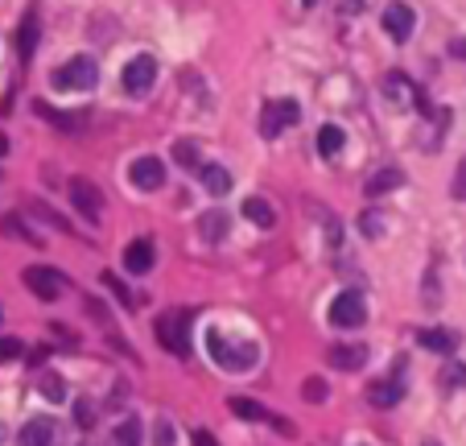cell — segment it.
Returning <instances> with one entry per match:
<instances>
[{"instance_id":"obj_39","label":"cell","mask_w":466,"mask_h":446,"mask_svg":"<svg viewBox=\"0 0 466 446\" xmlns=\"http://www.w3.org/2000/svg\"><path fill=\"white\" fill-rule=\"evenodd\" d=\"M4 149H9V141H4V137H0V157H4Z\"/></svg>"},{"instance_id":"obj_41","label":"cell","mask_w":466,"mask_h":446,"mask_svg":"<svg viewBox=\"0 0 466 446\" xmlns=\"http://www.w3.org/2000/svg\"><path fill=\"white\" fill-rule=\"evenodd\" d=\"M425 446H438V442H425Z\"/></svg>"},{"instance_id":"obj_15","label":"cell","mask_w":466,"mask_h":446,"mask_svg":"<svg viewBox=\"0 0 466 446\" xmlns=\"http://www.w3.org/2000/svg\"><path fill=\"white\" fill-rule=\"evenodd\" d=\"M417 343L425 351H433V356H454L458 351V335L454 331H442V326H430V331H421Z\"/></svg>"},{"instance_id":"obj_1","label":"cell","mask_w":466,"mask_h":446,"mask_svg":"<svg viewBox=\"0 0 466 446\" xmlns=\"http://www.w3.org/2000/svg\"><path fill=\"white\" fill-rule=\"evenodd\" d=\"M50 83L58 87V91H91L99 83V62L79 54V59H71L66 67H58V71L50 74Z\"/></svg>"},{"instance_id":"obj_40","label":"cell","mask_w":466,"mask_h":446,"mask_svg":"<svg viewBox=\"0 0 466 446\" xmlns=\"http://www.w3.org/2000/svg\"><path fill=\"white\" fill-rule=\"evenodd\" d=\"M301 4H306V9H314V4H318V0H301Z\"/></svg>"},{"instance_id":"obj_4","label":"cell","mask_w":466,"mask_h":446,"mask_svg":"<svg viewBox=\"0 0 466 446\" xmlns=\"http://www.w3.org/2000/svg\"><path fill=\"white\" fill-rule=\"evenodd\" d=\"M298 121H301L298 99H264V108H260V137H264V141H276V137L285 133L289 124H298Z\"/></svg>"},{"instance_id":"obj_19","label":"cell","mask_w":466,"mask_h":446,"mask_svg":"<svg viewBox=\"0 0 466 446\" xmlns=\"http://www.w3.org/2000/svg\"><path fill=\"white\" fill-rule=\"evenodd\" d=\"M228 231H231V215H223V211H206V215L198 219V236L211 244H219Z\"/></svg>"},{"instance_id":"obj_2","label":"cell","mask_w":466,"mask_h":446,"mask_svg":"<svg viewBox=\"0 0 466 446\" xmlns=\"http://www.w3.org/2000/svg\"><path fill=\"white\" fill-rule=\"evenodd\" d=\"M21 281H25V290L34 293V298H42V301H58L62 293L71 290V278L58 273V269H50V265H29L21 273Z\"/></svg>"},{"instance_id":"obj_28","label":"cell","mask_w":466,"mask_h":446,"mask_svg":"<svg viewBox=\"0 0 466 446\" xmlns=\"http://www.w3.org/2000/svg\"><path fill=\"white\" fill-rule=\"evenodd\" d=\"M0 231H4V236H17V240H25V244H42L17 215H4V219H0Z\"/></svg>"},{"instance_id":"obj_7","label":"cell","mask_w":466,"mask_h":446,"mask_svg":"<svg viewBox=\"0 0 466 446\" xmlns=\"http://www.w3.org/2000/svg\"><path fill=\"white\" fill-rule=\"evenodd\" d=\"M120 83H124V91H128V96H144V91L157 83V59H153V54H136V59L124 67Z\"/></svg>"},{"instance_id":"obj_13","label":"cell","mask_w":466,"mask_h":446,"mask_svg":"<svg viewBox=\"0 0 466 446\" xmlns=\"http://www.w3.org/2000/svg\"><path fill=\"white\" fill-rule=\"evenodd\" d=\"M326 360H330V368H338V372H359V368L368 364V348H359V343H335Z\"/></svg>"},{"instance_id":"obj_31","label":"cell","mask_w":466,"mask_h":446,"mask_svg":"<svg viewBox=\"0 0 466 446\" xmlns=\"http://www.w3.org/2000/svg\"><path fill=\"white\" fill-rule=\"evenodd\" d=\"M21 351H25V343H21V339H0V364L17 360Z\"/></svg>"},{"instance_id":"obj_21","label":"cell","mask_w":466,"mask_h":446,"mask_svg":"<svg viewBox=\"0 0 466 446\" xmlns=\"http://www.w3.org/2000/svg\"><path fill=\"white\" fill-rule=\"evenodd\" d=\"M343 145H347L343 129H338V124H322V133H318V153L335 157V153H343Z\"/></svg>"},{"instance_id":"obj_24","label":"cell","mask_w":466,"mask_h":446,"mask_svg":"<svg viewBox=\"0 0 466 446\" xmlns=\"http://www.w3.org/2000/svg\"><path fill=\"white\" fill-rule=\"evenodd\" d=\"M228 410L236 413V418H244V422H273V418L264 413V405H256V401H248V397H231Z\"/></svg>"},{"instance_id":"obj_22","label":"cell","mask_w":466,"mask_h":446,"mask_svg":"<svg viewBox=\"0 0 466 446\" xmlns=\"http://www.w3.org/2000/svg\"><path fill=\"white\" fill-rule=\"evenodd\" d=\"M408 91H413V87H408V79H405V74H396V71H388V74H384V96L392 99V104H400V108H405L408 99H413Z\"/></svg>"},{"instance_id":"obj_6","label":"cell","mask_w":466,"mask_h":446,"mask_svg":"<svg viewBox=\"0 0 466 446\" xmlns=\"http://www.w3.org/2000/svg\"><path fill=\"white\" fill-rule=\"evenodd\" d=\"M368 323V301L363 293L343 290L335 301H330V326H343V331H355V326Z\"/></svg>"},{"instance_id":"obj_5","label":"cell","mask_w":466,"mask_h":446,"mask_svg":"<svg viewBox=\"0 0 466 446\" xmlns=\"http://www.w3.org/2000/svg\"><path fill=\"white\" fill-rule=\"evenodd\" d=\"M206 348H211V356H215L219 368H228V372H248V368H256V343L228 348L219 331H206Z\"/></svg>"},{"instance_id":"obj_20","label":"cell","mask_w":466,"mask_h":446,"mask_svg":"<svg viewBox=\"0 0 466 446\" xmlns=\"http://www.w3.org/2000/svg\"><path fill=\"white\" fill-rule=\"evenodd\" d=\"M141 438H144V426H141V418L132 413V418H124V422L112 430V442L108 446H141Z\"/></svg>"},{"instance_id":"obj_32","label":"cell","mask_w":466,"mask_h":446,"mask_svg":"<svg viewBox=\"0 0 466 446\" xmlns=\"http://www.w3.org/2000/svg\"><path fill=\"white\" fill-rule=\"evenodd\" d=\"M91 418H96V410H91V401H74V422L83 426V430H91Z\"/></svg>"},{"instance_id":"obj_12","label":"cell","mask_w":466,"mask_h":446,"mask_svg":"<svg viewBox=\"0 0 466 446\" xmlns=\"http://www.w3.org/2000/svg\"><path fill=\"white\" fill-rule=\"evenodd\" d=\"M396 186H405V169L384 166V169H376V174L363 182V194H368V199H384V194H392Z\"/></svg>"},{"instance_id":"obj_9","label":"cell","mask_w":466,"mask_h":446,"mask_svg":"<svg viewBox=\"0 0 466 446\" xmlns=\"http://www.w3.org/2000/svg\"><path fill=\"white\" fill-rule=\"evenodd\" d=\"M71 203H74V211H79V215L96 223V219H99V211H104V194H99V186H96V182H87V178H71Z\"/></svg>"},{"instance_id":"obj_27","label":"cell","mask_w":466,"mask_h":446,"mask_svg":"<svg viewBox=\"0 0 466 446\" xmlns=\"http://www.w3.org/2000/svg\"><path fill=\"white\" fill-rule=\"evenodd\" d=\"M99 281H104V286H108V290L116 293V301H120V306H128V310H136V298H132V293H128V286H124V281H120L116 273H99Z\"/></svg>"},{"instance_id":"obj_14","label":"cell","mask_w":466,"mask_h":446,"mask_svg":"<svg viewBox=\"0 0 466 446\" xmlns=\"http://www.w3.org/2000/svg\"><path fill=\"white\" fill-rule=\"evenodd\" d=\"M153 240H132L128 248H124V269H128L132 278H144L149 269H153Z\"/></svg>"},{"instance_id":"obj_23","label":"cell","mask_w":466,"mask_h":446,"mask_svg":"<svg viewBox=\"0 0 466 446\" xmlns=\"http://www.w3.org/2000/svg\"><path fill=\"white\" fill-rule=\"evenodd\" d=\"M244 215H248L256 228H273L276 223V211L264 203V199H244Z\"/></svg>"},{"instance_id":"obj_17","label":"cell","mask_w":466,"mask_h":446,"mask_svg":"<svg viewBox=\"0 0 466 446\" xmlns=\"http://www.w3.org/2000/svg\"><path fill=\"white\" fill-rule=\"evenodd\" d=\"M198 178H203V191L206 194H231V169L215 166V161H203V169H198Z\"/></svg>"},{"instance_id":"obj_37","label":"cell","mask_w":466,"mask_h":446,"mask_svg":"<svg viewBox=\"0 0 466 446\" xmlns=\"http://www.w3.org/2000/svg\"><path fill=\"white\" fill-rule=\"evenodd\" d=\"M359 228L368 231V236H380V219H376V215H363V219H359Z\"/></svg>"},{"instance_id":"obj_35","label":"cell","mask_w":466,"mask_h":446,"mask_svg":"<svg viewBox=\"0 0 466 446\" xmlns=\"http://www.w3.org/2000/svg\"><path fill=\"white\" fill-rule=\"evenodd\" d=\"M157 446H174V426L157 422Z\"/></svg>"},{"instance_id":"obj_16","label":"cell","mask_w":466,"mask_h":446,"mask_svg":"<svg viewBox=\"0 0 466 446\" xmlns=\"http://www.w3.org/2000/svg\"><path fill=\"white\" fill-rule=\"evenodd\" d=\"M37 42H42V21H37V12H25L21 29H17V54H21V62L34 59Z\"/></svg>"},{"instance_id":"obj_38","label":"cell","mask_w":466,"mask_h":446,"mask_svg":"<svg viewBox=\"0 0 466 446\" xmlns=\"http://www.w3.org/2000/svg\"><path fill=\"white\" fill-rule=\"evenodd\" d=\"M450 54L466 62V37H454V42H450Z\"/></svg>"},{"instance_id":"obj_30","label":"cell","mask_w":466,"mask_h":446,"mask_svg":"<svg viewBox=\"0 0 466 446\" xmlns=\"http://www.w3.org/2000/svg\"><path fill=\"white\" fill-rule=\"evenodd\" d=\"M306 401H310V405H322L326 401V380L322 376H310V380H306Z\"/></svg>"},{"instance_id":"obj_36","label":"cell","mask_w":466,"mask_h":446,"mask_svg":"<svg viewBox=\"0 0 466 446\" xmlns=\"http://www.w3.org/2000/svg\"><path fill=\"white\" fill-rule=\"evenodd\" d=\"M194 446H219V438L211 434V430H194V438H190Z\"/></svg>"},{"instance_id":"obj_25","label":"cell","mask_w":466,"mask_h":446,"mask_svg":"<svg viewBox=\"0 0 466 446\" xmlns=\"http://www.w3.org/2000/svg\"><path fill=\"white\" fill-rule=\"evenodd\" d=\"M174 157H178V166L182 169H203V149H198V141H190V137H182L178 145H174Z\"/></svg>"},{"instance_id":"obj_26","label":"cell","mask_w":466,"mask_h":446,"mask_svg":"<svg viewBox=\"0 0 466 446\" xmlns=\"http://www.w3.org/2000/svg\"><path fill=\"white\" fill-rule=\"evenodd\" d=\"M37 116L54 121V129H62V133H74V129H79V121H83V116H66V112H54L50 104H37Z\"/></svg>"},{"instance_id":"obj_11","label":"cell","mask_w":466,"mask_h":446,"mask_svg":"<svg viewBox=\"0 0 466 446\" xmlns=\"http://www.w3.org/2000/svg\"><path fill=\"white\" fill-rule=\"evenodd\" d=\"M17 446H58V426H54V418H34V422H25Z\"/></svg>"},{"instance_id":"obj_3","label":"cell","mask_w":466,"mask_h":446,"mask_svg":"<svg viewBox=\"0 0 466 446\" xmlns=\"http://www.w3.org/2000/svg\"><path fill=\"white\" fill-rule=\"evenodd\" d=\"M157 343L169 351V356H190V314H161L157 318Z\"/></svg>"},{"instance_id":"obj_34","label":"cell","mask_w":466,"mask_h":446,"mask_svg":"<svg viewBox=\"0 0 466 446\" xmlns=\"http://www.w3.org/2000/svg\"><path fill=\"white\" fill-rule=\"evenodd\" d=\"M442 385H466V364H450L442 376Z\"/></svg>"},{"instance_id":"obj_29","label":"cell","mask_w":466,"mask_h":446,"mask_svg":"<svg viewBox=\"0 0 466 446\" xmlns=\"http://www.w3.org/2000/svg\"><path fill=\"white\" fill-rule=\"evenodd\" d=\"M42 397L54 401V405H58V401H66V385H62L58 372H46V376H42Z\"/></svg>"},{"instance_id":"obj_10","label":"cell","mask_w":466,"mask_h":446,"mask_svg":"<svg viewBox=\"0 0 466 446\" xmlns=\"http://www.w3.org/2000/svg\"><path fill=\"white\" fill-rule=\"evenodd\" d=\"M413 25H417V17H413V9H408L405 0H392V4L384 9V34L392 37V42H408V37H413Z\"/></svg>"},{"instance_id":"obj_8","label":"cell","mask_w":466,"mask_h":446,"mask_svg":"<svg viewBox=\"0 0 466 446\" xmlns=\"http://www.w3.org/2000/svg\"><path fill=\"white\" fill-rule=\"evenodd\" d=\"M128 182L136 186V191H161V186H166V161L153 157V153L136 157V161L128 166Z\"/></svg>"},{"instance_id":"obj_33","label":"cell","mask_w":466,"mask_h":446,"mask_svg":"<svg viewBox=\"0 0 466 446\" xmlns=\"http://www.w3.org/2000/svg\"><path fill=\"white\" fill-rule=\"evenodd\" d=\"M458 199V203H466V157L458 161V169H454V191H450Z\"/></svg>"},{"instance_id":"obj_18","label":"cell","mask_w":466,"mask_h":446,"mask_svg":"<svg viewBox=\"0 0 466 446\" xmlns=\"http://www.w3.org/2000/svg\"><path fill=\"white\" fill-rule=\"evenodd\" d=\"M368 401L376 405V410H392V405L405 401V388L396 385V380H376V385L368 388Z\"/></svg>"}]
</instances>
